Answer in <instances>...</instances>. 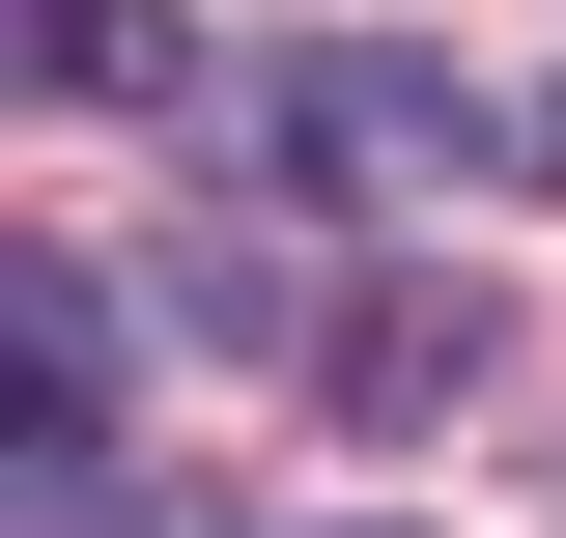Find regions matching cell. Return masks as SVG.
Listing matches in <instances>:
<instances>
[{
  "instance_id": "2",
  "label": "cell",
  "mask_w": 566,
  "mask_h": 538,
  "mask_svg": "<svg viewBox=\"0 0 566 538\" xmlns=\"http://www.w3.org/2000/svg\"><path fill=\"white\" fill-rule=\"evenodd\" d=\"M0 340H29V482H85V425H114V283L29 227V256H0Z\"/></svg>"
},
{
  "instance_id": "4",
  "label": "cell",
  "mask_w": 566,
  "mask_h": 538,
  "mask_svg": "<svg viewBox=\"0 0 566 538\" xmlns=\"http://www.w3.org/2000/svg\"><path fill=\"white\" fill-rule=\"evenodd\" d=\"M29 85H57V114H142L170 29H142V0H29Z\"/></svg>"
},
{
  "instance_id": "5",
  "label": "cell",
  "mask_w": 566,
  "mask_h": 538,
  "mask_svg": "<svg viewBox=\"0 0 566 538\" xmlns=\"http://www.w3.org/2000/svg\"><path fill=\"white\" fill-rule=\"evenodd\" d=\"M368 538H397V510H368Z\"/></svg>"
},
{
  "instance_id": "1",
  "label": "cell",
  "mask_w": 566,
  "mask_h": 538,
  "mask_svg": "<svg viewBox=\"0 0 566 538\" xmlns=\"http://www.w3.org/2000/svg\"><path fill=\"white\" fill-rule=\"evenodd\" d=\"M255 142H283V170H453L482 114H453L424 58H283V85H255Z\"/></svg>"
},
{
  "instance_id": "3",
  "label": "cell",
  "mask_w": 566,
  "mask_h": 538,
  "mask_svg": "<svg viewBox=\"0 0 566 538\" xmlns=\"http://www.w3.org/2000/svg\"><path fill=\"white\" fill-rule=\"evenodd\" d=\"M482 340H510L482 283H368V312H340V397H368V425H424V397H482Z\"/></svg>"
}]
</instances>
